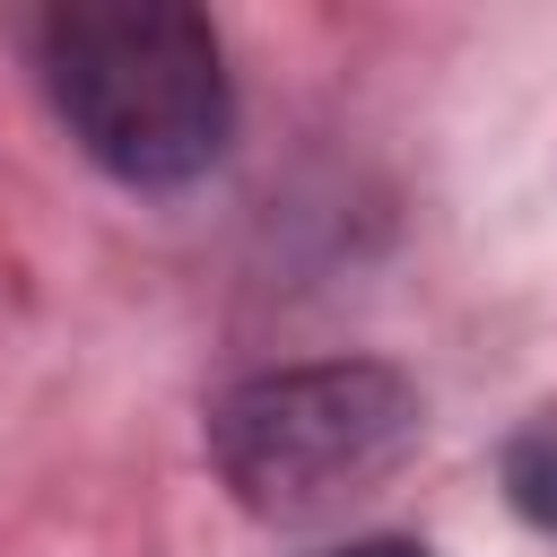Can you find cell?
Listing matches in <instances>:
<instances>
[{
  "instance_id": "277c9868",
  "label": "cell",
  "mask_w": 557,
  "mask_h": 557,
  "mask_svg": "<svg viewBox=\"0 0 557 557\" xmlns=\"http://www.w3.org/2000/svg\"><path fill=\"white\" fill-rule=\"evenodd\" d=\"M331 557H435V548H418V540H357V548H331Z\"/></svg>"
},
{
  "instance_id": "6da1fadb",
  "label": "cell",
  "mask_w": 557,
  "mask_h": 557,
  "mask_svg": "<svg viewBox=\"0 0 557 557\" xmlns=\"http://www.w3.org/2000/svg\"><path fill=\"white\" fill-rule=\"evenodd\" d=\"M35 78L78 139L131 191L200 183L235 139V87L218 26L183 0H78L35 26Z\"/></svg>"
},
{
  "instance_id": "7a4b0ae2",
  "label": "cell",
  "mask_w": 557,
  "mask_h": 557,
  "mask_svg": "<svg viewBox=\"0 0 557 557\" xmlns=\"http://www.w3.org/2000/svg\"><path fill=\"white\" fill-rule=\"evenodd\" d=\"M426 435V400L400 366L374 357H313L270 366L218 392L209 409V461L226 496L261 522H313L392 479Z\"/></svg>"
},
{
  "instance_id": "3957f363",
  "label": "cell",
  "mask_w": 557,
  "mask_h": 557,
  "mask_svg": "<svg viewBox=\"0 0 557 557\" xmlns=\"http://www.w3.org/2000/svg\"><path fill=\"white\" fill-rule=\"evenodd\" d=\"M505 496H513L522 522L557 531V426H540V435H522L505 453Z\"/></svg>"
}]
</instances>
